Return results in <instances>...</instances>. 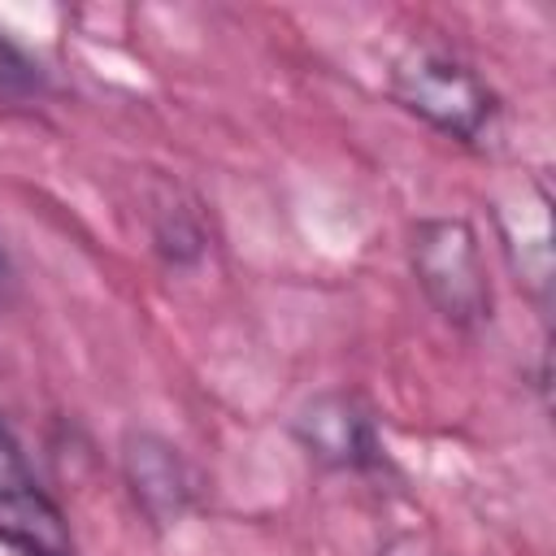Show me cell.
I'll use <instances>...</instances> for the list:
<instances>
[{
  "mask_svg": "<svg viewBox=\"0 0 556 556\" xmlns=\"http://www.w3.org/2000/svg\"><path fill=\"white\" fill-rule=\"evenodd\" d=\"M43 87V70L0 30V91L4 96H30Z\"/></svg>",
  "mask_w": 556,
  "mask_h": 556,
  "instance_id": "obj_8",
  "label": "cell"
},
{
  "mask_svg": "<svg viewBox=\"0 0 556 556\" xmlns=\"http://www.w3.org/2000/svg\"><path fill=\"white\" fill-rule=\"evenodd\" d=\"M122 478L130 486V500L156 530L182 521L195 504V469L156 430L122 434Z\"/></svg>",
  "mask_w": 556,
  "mask_h": 556,
  "instance_id": "obj_4",
  "label": "cell"
},
{
  "mask_svg": "<svg viewBox=\"0 0 556 556\" xmlns=\"http://www.w3.org/2000/svg\"><path fill=\"white\" fill-rule=\"evenodd\" d=\"M552 195L539 178H521L513 200H500V235L513 256V269L530 287L534 304H552V222H547Z\"/></svg>",
  "mask_w": 556,
  "mask_h": 556,
  "instance_id": "obj_6",
  "label": "cell"
},
{
  "mask_svg": "<svg viewBox=\"0 0 556 556\" xmlns=\"http://www.w3.org/2000/svg\"><path fill=\"white\" fill-rule=\"evenodd\" d=\"M408 261H413L417 287L426 291V300L443 321H452L456 330H473L491 317V282H486L482 248L465 217L417 222Z\"/></svg>",
  "mask_w": 556,
  "mask_h": 556,
  "instance_id": "obj_1",
  "label": "cell"
},
{
  "mask_svg": "<svg viewBox=\"0 0 556 556\" xmlns=\"http://www.w3.org/2000/svg\"><path fill=\"white\" fill-rule=\"evenodd\" d=\"M391 96L408 113H417L421 122H430L434 130H443L460 143L482 139V130L495 117L491 87L465 61H456L439 48H408L391 65Z\"/></svg>",
  "mask_w": 556,
  "mask_h": 556,
  "instance_id": "obj_2",
  "label": "cell"
},
{
  "mask_svg": "<svg viewBox=\"0 0 556 556\" xmlns=\"http://www.w3.org/2000/svg\"><path fill=\"white\" fill-rule=\"evenodd\" d=\"M0 530L9 539H17L22 547H30L35 556H70L61 513L39 491V482L4 421H0Z\"/></svg>",
  "mask_w": 556,
  "mask_h": 556,
  "instance_id": "obj_5",
  "label": "cell"
},
{
  "mask_svg": "<svg viewBox=\"0 0 556 556\" xmlns=\"http://www.w3.org/2000/svg\"><path fill=\"white\" fill-rule=\"evenodd\" d=\"M291 434L326 469L369 473L382 465V443H378L374 417L348 391H317L313 400H304L291 421Z\"/></svg>",
  "mask_w": 556,
  "mask_h": 556,
  "instance_id": "obj_3",
  "label": "cell"
},
{
  "mask_svg": "<svg viewBox=\"0 0 556 556\" xmlns=\"http://www.w3.org/2000/svg\"><path fill=\"white\" fill-rule=\"evenodd\" d=\"M152 239H156V248H161L169 261H195L200 248H204V235H200L195 213H191V208H178V204H169V200L156 204Z\"/></svg>",
  "mask_w": 556,
  "mask_h": 556,
  "instance_id": "obj_7",
  "label": "cell"
}]
</instances>
